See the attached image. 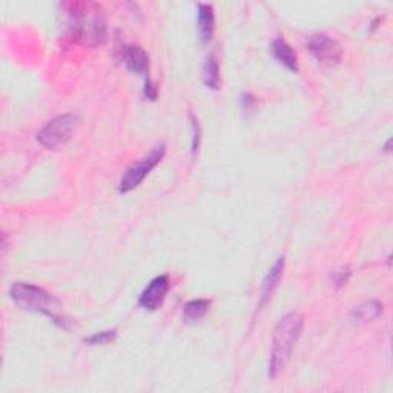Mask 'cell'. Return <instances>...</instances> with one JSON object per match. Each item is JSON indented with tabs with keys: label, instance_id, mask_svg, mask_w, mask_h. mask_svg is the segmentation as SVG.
Returning a JSON list of instances; mask_svg holds the SVG:
<instances>
[{
	"label": "cell",
	"instance_id": "8992f818",
	"mask_svg": "<svg viewBox=\"0 0 393 393\" xmlns=\"http://www.w3.org/2000/svg\"><path fill=\"white\" fill-rule=\"evenodd\" d=\"M311 54L323 65H337L343 58V48L335 38L327 34H313L307 41Z\"/></svg>",
	"mask_w": 393,
	"mask_h": 393
},
{
	"label": "cell",
	"instance_id": "9a60e30c",
	"mask_svg": "<svg viewBox=\"0 0 393 393\" xmlns=\"http://www.w3.org/2000/svg\"><path fill=\"white\" fill-rule=\"evenodd\" d=\"M115 337H117L115 329L103 330V332H98V333H94V335H91L89 338L85 339V343L89 344V346H104V344L113 343Z\"/></svg>",
	"mask_w": 393,
	"mask_h": 393
},
{
	"label": "cell",
	"instance_id": "5b68a950",
	"mask_svg": "<svg viewBox=\"0 0 393 393\" xmlns=\"http://www.w3.org/2000/svg\"><path fill=\"white\" fill-rule=\"evenodd\" d=\"M165 153H166L165 145H157L146 157H143L142 160L133 163L122 177L119 191L122 194H126L133 191V189L139 188L140 183L146 179V175L161 161L163 157H165Z\"/></svg>",
	"mask_w": 393,
	"mask_h": 393
},
{
	"label": "cell",
	"instance_id": "e0dca14e",
	"mask_svg": "<svg viewBox=\"0 0 393 393\" xmlns=\"http://www.w3.org/2000/svg\"><path fill=\"white\" fill-rule=\"evenodd\" d=\"M191 122H192V154H195L199 150L200 146V139H201V129H200V123L195 117L191 114Z\"/></svg>",
	"mask_w": 393,
	"mask_h": 393
},
{
	"label": "cell",
	"instance_id": "4fadbf2b",
	"mask_svg": "<svg viewBox=\"0 0 393 393\" xmlns=\"http://www.w3.org/2000/svg\"><path fill=\"white\" fill-rule=\"evenodd\" d=\"M209 307H211V301L205 298L188 301V303L183 306V318H185L188 323H195V321H199L206 315Z\"/></svg>",
	"mask_w": 393,
	"mask_h": 393
},
{
	"label": "cell",
	"instance_id": "5bb4252c",
	"mask_svg": "<svg viewBox=\"0 0 393 393\" xmlns=\"http://www.w3.org/2000/svg\"><path fill=\"white\" fill-rule=\"evenodd\" d=\"M203 82L211 89L220 88V67L214 56H209L205 67H203Z\"/></svg>",
	"mask_w": 393,
	"mask_h": 393
},
{
	"label": "cell",
	"instance_id": "7c38bea8",
	"mask_svg": "<svg viewBox=\"0 0 393 393\" xmlns=\"http://www.w3.org/2000/svg\"><path fill=\"white\" fill-rule=\"evenodd\" d=\"M383 304L377 300L366 301L352 311V321L353 323H368L381 315Z\"/></svg>",
	"mask_w": 393,
	"mask_h": 393
},
{
	"label": "cell",
	"instance_id": "30bf717a",
	"mask_svg": "<svg viewBox=\"0 0 393 393\" xmlns=\"http://www.w3.org/2000/svg\"><path fill=\"white\" fill-rule=\"evenodd\" d=\"M272 56L275 57V60L283 65L289 71L297 73L298 71V57L297 52L293 51V48L287 43L284 38H275L272 42Z\"/></svg>",
	"mask_w": 393,
	"mask_h": 393
},
{
	"label": "cell",
	"instance_id": "6da1fadb",
	"mask_svg": "<svg viewBox=\"0 0 393 393\" xmlns=\"http://www.w3.org/2000/svg\"><path fill=\"white\" fill-rule=\"evenodd\" d=\"M68 28L83 47L96 48L106 42L108 26L102 5L96 2H69L63 5Z\"/></svg>",
	"mask_w": 393,
	"mask_h": 393
},
{
	"label": "cell",
	"instance_id": "277c9868",
	"mask_svg": "<svg viewBox=\"0 0 393 393\" xmlns=\"http://www.w3.org/2000/svg\"><path fill=\"white\" fill-rule=\"evenodd\" d=\"M78 124H80V117L74 113L57 115L45 124L37 135V140L47 149H58L71 139Z\"/></svg>",
	"mask_w": 393,
	"mask_h": 393
},
{
	"label": "cell",
	"instance_id": "52a82bcc",
	"mask_svg": "<svg viewBox=\"0 0 393 393\" xmlns=\"http://www.w3.org/2000/svg\"><path fill=\"white\" fill-rule=\"evenodd\" d=\"M171 286L169 277L165 275H159L146 286V289L142 292L139 298V304L146 311H157L163 304L166 298V293Z\"/></svg>",
	"mask_w": 393,
	"mask_h": 393
},
{
	"label": "cell",
	"instance_id": "9c48e42d",
	"mask_svg": "<svg viewBox=\"0 0 393 393\" xmlns=\"http://www.w3.org/2000/svg\"><path fill=\"white\" fill-rule=\"evenodd\" d=\"M283 271H284V257H280L275 261V265L271 267L269 272H267L263 280V284H261L260 306H265L267 301H269L273 291L277 289L280 284V280L283 277Z\"/></svg>",
	"mask_w": 393,
	"mask_h": 393
},
{
	"label": "cell",
	"instance_id": "8fae6325",
	"mask_svg": "<svg viewBox=\"0 0 393 393\" xmlns=\"http://www.w3.org/2000/svg\"><path fill=\"white\" fill-rule=\"evenodd\" d=\"M196 26H199V34L203 43H207L212 41L214 31H215V14L214 8L211 5L200 3L199 12H196Z\"/></svg>",
	"mask_w": 393,
	"mask_h": 393
},
{
	"label": "cell",
	"instance_id": "ac0fdd59",
	"mask_svg": "<svg viewBox=\"0 0 393 393\" xmlns=\"http://www.w3.org/2000/svg\"><path fill=\"white\" fill-rule=\"evenodd\" d=\"M145 96L149 98V100H155L157 98V89L153 83L149 80H146V87H145Z\"/></svg>",
	"mask_w": 393,
	"mask_h": 393
},
{
	"label": "cell",
	"instance_id": "7a4b0ae2",
	"mask_svg": "<svg viewBox=\"0 0 393 393\" xmlns=\"http://www.w3.org/2000/svg\"><path fill=\"white\" fill-rule=\"evenodd\" d=\"M304 319L298 312H291L278 321L273 329L272 349L267 366V375L275 379L286 369L287 363L292 357L293 347L303 333Z\"/></svg>",
	"mask_w": 393,
	"mask_h": 393
},
{
	"label": "cell",
	"instance_id": "2e32d148",
	"mask_svg": "<svg viewBox=\"0 0 393 393\" xmlns=\"http://www.w3.org/2000/svg\"><path fill=\"white\" fill-rule=\"evenodd\" d=\"M350 275H352V271H350L349 266H343V267H339V269L333 271L330 273L332 286L335 287V289H341L343 286L347 284V281H349Z\"/></svg>",
	"mask_w": 393,
	"mask_h": 393
},
{
	"label": "cell",
	"instance_id": "ba28073f",
	"mask_svg": "<svg viewBox=\"0 0 393 393\" xmlns=\"http://www.w3.org/2000/svg\"><path fill=\"white\" fill-rule=\"evenodd\" d=\"M122 60L133 73L148 77L149 74V56L146 51L137 45H124L120 49Z\"/></svg>",
	"mask_w": 393,
	"mask_h": 393
},
{
	"label": "cell",
	"instance_id": "3957f363",
	"mask_svg": "<svg viewBox=\"0 0 393 393\" xmlns=\"http://www.w3.org/2000/svg\"><path fill=\"white\" fill-rule=\"evenodd\" d=\"M10 295L23 309L42 313V315L48 317L52 323L62 327V329H69V319L62 317L57 312L58 307H60L58 300L52 293L42 289V287L30 283H14L11 286Z\"/></svg>",
	"mask_w": 393,
	"mask_h": 393
}]
</instances>
